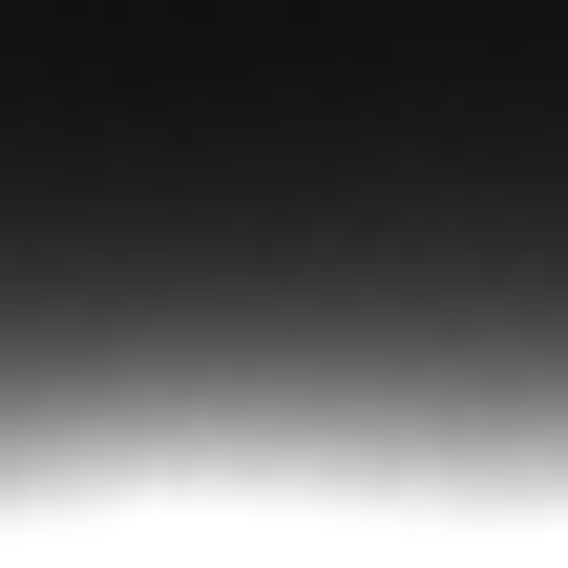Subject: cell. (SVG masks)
Segmentation results:
<instances>
[{"instance_id": "obj_1", "label": "cell", "mask_w": 568, "mask_h": 568, "mask_svg": "<svg viewBox=\"0 0 568 568\" xmlns=\"http://www.w3.org/2000/svg\"><path fill=\"white\" fill-rule=\"evenodd\" d=\"M568 485V0H0V506Z\"/></svg>"}]
</instances>
